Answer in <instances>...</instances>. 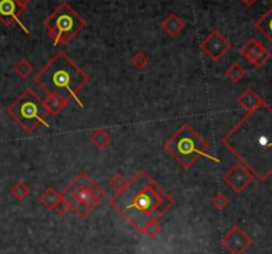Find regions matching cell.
<instances>
[{"mask_svg": "<svg viewBox=\"0 0 272 254\" xmlns=\"http://www.w3.org/2000/svg\"><path fill=\"white\" fill-rule=\"evenodd\" d=\"M54 212H56V214H58V216H66V213H69L70 212V208H69V205H68V202H66V200H64V198H62V201H60V202H58V206H56V208L54 209Z\"/></svg>", "mask_w": 272, "mask_h": 254, "instance_id": "484cf974", "label": "cell"}, {"mask_svg": "<svg viewBox=\"0 0 272 254\" xmlns=\"http://www.w3.org/2000/svg\"><path fill=\"white\" fill-rule=\"evenodd\" d=\"M231 48H232V43L219 30H212L200 43V50L204 51L212 62H219L220 59L224 58Z\"/></svg>", "mask_w": 272, "mask_h": 254, "instance_id": "ba28073f", "label": "cell"}, {"mask_svg": "<svg viewBox=\"0 0 272 254\" xmlns=\"http://www.w3.org/2000/svg\"><path fill=\"white\" fill-rule=\"evenodd\" d=\"M62 193L58 192L54 188H46L44 192L38 196V201L42 202V206H46L50 210H54L60 201L62 200Z\"/></svg>", "mask_w": 272, "mask_h": 254, "instance_id": "9a60e30c", "label": "cell"}, {"mask_svg": "<svg viewBox=\"0 0 272 254\" xmlns=\"http://www.w3.org/2000/svg\"><path fill=\"white\" fill-rule=\"evenodd\" d=\"M255 28L272 44V7L258 20Z\"/></svg>", "mask_w": 272, "mask_h": 254, "instance_id": "ac0fdd59", "label": "cell"}, {"mask_svg": "<svg viewBox=\"0 0 272 254\" xmlns=\"http://www.w3.org/2000/svg\"><path fill=\"white\" fill-rule=\"evenodd\" d=\"M184 27H186V23H184V19L180 18L176 14H170V15L161 23L162 31L166 32V34L169 36H172V38H176L180 32L184 31Z\"/></svg>", "mask_w": 272, "mask_h": 254, "instance_id": "4fadbf2b", "label": "cell"}, {"mask_svg": "<svg viewBox=\"0 0 272 254\" xmlns=\"http://www.w3.org/2000/svg\"><path fill=\"white\" fill-rule=\"evenodd\" d=\"M240 55L243 58L252 64L254 67L262 68L271 58V52L262 44L258 39L251 38L240 47Z\"/></svg>", "mask_w": 272, "mask_h": 254, "instance_id": "8fae6325", "label": "cell"}, {"mask_svg": "<svg viewBox=\"0 0 272 254\" xmlns=\"http://www.w3.org/2000/svg\"><path fill=\"white\" fill-rule=\"evenodd\" d=\"M128 182H129V180H126L121 173L114 174V176L109 180V185H110V188L114 190V193L121 192L122 189L126 188Z\"/></svg>", "mask_w": 272, "mask_h": 254, "instance_id": "603a6c76", "label": "cell"}, {"mask_svg": "<svg viewBox=\"0 0 272 254\" xmlns=\"http://www.w3.org/2000/svg\"><path fill=\"white\" fill-rule=\"evenodd\" d=\"M224 75H226L227 79L232 81V83H239V81H242L243 79H244L246 70L240 66V64L234 63V64H232V66L226 71Z\"/></svg>", "mask_w": 272, "mask_h": 254, "instance_id": "44dd1931", "label": "cell"}, {"mask_svg": "<svg viewBox=\"0 0 272 254\" xmlns=\"http://www.w3.org/2000/svg\"><path fill=\"white\" fill-rule=\"evenodd\" d=\"M7 115L27 133H32L42 125L48 127L46 119L50 116L44 100L32 88L24 89L20 93L7 108Z\"/></svg>", "mask_w": 272, "mask_h": 254, "instance_id": "8992f818", "label": "cell"}, {"mask_svg": "<svg viewBox=\"0 0 272 254\" xmlns=\"http://www.w3.org/2000/svg\"><path fill=\"white\" fill-rule=\"evenodd\" d=\"M18 4H19L20 8H22L23 11H26L28 8V6L31 4V0H18Z\"/></svg>", "mask_w": 272, "mask_h": 254, "instance_id": "4316f807", "label": "cell"}, {"mask_svg": "<svg viewBox=\"0 0 272 254\" xmlns=\"http://www.w3.org/2000/svg\"><path fill=\"white\" fill-rule=\"evenodd\" d=\"M164 149L184 169H188L200 158H207L212 162H219L218 158L210 153V144L188 123L184 124L165 144Z\"/></svg>", "mask_w": 272, "mask_h": 254, "instance_id": "277c9868", "label": "cell"}, {"mask_svg": "<svg viewBox=\"0 0 272 254\" xmlns=\"http://www.w3.org/2000/svg\"><path fill=\"white\" fill-rule=\"evenodd\" d=\"M22 12L23 10L18 4V0H0V23L6 27H11L14 23H18L26 34H30L27 28L20 23L19 16Z\"/></svg>", "mask_w": 272, "mask_h": 254, "instance_id": "7c38bea8", "label": "cell"}, {"mask_svg": "<svg viewBox=\"0 0 272 254\" xmlns=\"http://www.w3.org/2000/svg\"><path fill=\"white\" fill-rule=\"evenodd\" d=\"M90 80V76L77 66L64 51H60L34 75V83L48 95H56L69 101H74L84 109V103L78 93Z\"/></svg>", "mask_w": 272, "mask_h": 254, "instance_id": "3957f363", "label": "cell"}, {"mask_svg": "<svg viewBox=\"0 0 272 254\" xmlns=\"http://www.w3.org/2000/svg\"><path fill=\"white\" fill-rule=\"evenodd\" d=\"M271 2H272V0H271Z\"/></svg>", "mask_w": 272, "mask_h": 254, "instance_id": "f1b7e54d", "label": "cell"}, {"mask_svg": "<svg viewBox=\"0 0 272 254\" xmlns=\"http://www.w3.org/2000/svg\"><path fill=\"white\" fill-rule=\"evenodd\" d=\"M254 176L251 170L246 168L242 162H236L223 174V182L235 193L244 192L254 181Z\"/></svg>", "mask_w": 272, "mask_h": 254, "instance_id": "9c48e42d", "label": "cell"}, {"mask_svg": "<svg viewBox=\"0 0 272 254\" xmlns=\"http://www.w3.org/2000/svg\"><path fill=\"white\" fill-rule=\"evenodd\" d=\"M240 2L243 4H246L247 7H251V6H254V4L256 3L258 0H240Z\"/></svg>", "mask_w": 272, "mask_h": 254, "instance_id": "83f0119b", "label": "cell"}, {"mask_svg": "<svg viewBox=\"0 0 272 254\" xmlns=\"http://www.w3.org/2000/svg\"><path fill=\"white\" fill-rule=\"evenodd\" d=\"M149 63V58L146 56L145 52H137V54L132 58V66L134 67L136 70H144Z\"/></svg>", "mask_w": 272, "mask_h": 254, "instance_id": "d4e9b609", "label": "cell"}, {"mask_svg": "<svg viewBox=\"0 0 272 254\" xmlns=\"http://www.w3.org/2000/svg\"><path fill=\"white\" fill-rule=\"evenodd\" d=\"M109 204L136 231L142 234L146 225L158 221L174 205V198L145 170H138L126 188L116 193Z\"/></svg>", "mask_w": 272, "mask_h": 254, "instance_id": "7a4b0ae2", "label": "cell"}, {"mask_svg": "<svg viewBox=\"0 0 272 254\" xmlns=\"http://www.w3.org/2000/svg\"><path fill=\"white\" fill-rule=\"evenodd\" d=\"M263 103H264V100L252 88H247L238 97V104L240 105L242 108H244L247 112L254 111V109L258 108Z\"/></svg>", "mask_w": 272, "mask_h": 254, "instance_id": "5bb4252c", "label": "cell"}, {"mask_svg": "<svg viewBox=\"0 0 272 254\" xmlns=\"http://www.w3.org/2000/svg\"><path fill=\"white\" fill-rule=\"evenodd\" d=\"M70 101L66 100L60 96H56V95H48V96L44 99V104H46V111L50 112V116H58L62 109L66 108V105L69 104Z\"/></svg>", "mask_w": 272, "mask_h": 254, "instance_id": "e0dca14e", "label": "cell"}, {"mask_svg": "<svg viewBox=\"0 0 272 254\" xmlns=\"http://www.w3.org/2000/svg\"><path fill=\"white\" fill-rule=\"evenodd\" d=\"M211 205L214 206L216 210H224V209L230 205V198L222 192H216L211 198Z\"/></svg>", "mask_w": 272, "mask_h": 254, "instance_id": "7402d4cb", "label": "cell"}, {"mask_svg": "<svg viewBox=\"0 0 272 254\" xmlns=\"http://www.w3.org/2000/svg\"><path fill=\"white\" fill-rule=\"evenodd\" d=\"M11 194L16 201L23 202L31 194V188L28 186L26 181H16L11 186Z\"/></svg>", "mask_w": 272, "mask_h": 254, "instance_id": "d6986e66", "label": "cell"}, {"mask_svg": "<svg viewBox=\"0 0 272 254\" xmlns=\"http://www.w3.org/2000/svg\"><path fill=\"white\" fill-rule=\"evenodd\" d=\"M223 145L259 180L272 176V108L263 103L247 112L222 139Z\"/></svg>", "mask_w": 272, "mask_h": 254, "instance_id": "6da1fadb", "label": "cell"}, {"mask_svg": "<svg viewBox=\"0 0 272 254\" xmlns=\"http://www.w3.org/2000/svg\"><path fill=\"white\" fill-rule=\"evenodd\" d=\"M62 193L70 212L80 218H86L105 198V192L100 185L93 181L85 172L77 174Z\"/></svg>", "mask_w": 272, "mask_h": 254, "instance_id": "5b68a950", "label": "cell"}, {"mask_svg": "<svg viewBox=\"0 0 272 254\" xmlns=\"http://www.w3.org/2000/svg\"><path fill=\"white\" fill-rule=\"evenodd\" d=\"M42 26L48 32V36L54 40V46H66L82 32L86 27V22L74 11L70 4L62 2L42 22Z\"/></svg>", "mask_w": 272, "mask_h": 254, "instance_id": "52a82bcc", "label": "cell"}, {"mask_svg": "<svg viewBox=\"0 0 272 254\" xmlns=\"http://www.w3.org/2000/svg\"><path fill=\"white\" fill-rule=\"evenodd\" d=\"M14 72H15L16 76H19L20 79L26 80V79H28L34 73V66H32L30 60H27V59H22L14 67Z\"/></svg>", "mask_w": 272, "mask_h": 254, "instance_id": "ffe728a7", "label": "cell"}, {"mask_svg": "<svg viewBox=\"0 0 272 254\" xmlns=\"http://www.w3.org/2000/svg\"><path fill=\"white\" fill-rule=\"evenodd\" d=\"M89 141H90V144H92L96 149L104 150L110 145L112 136L106 129L98 128L96 131H93L92 135L89 136Z\"/></svg>", "mask_w": 272, "mask_h": 254, "instance_id": "2e32d148", "label": "cell"}, {"mask_svg": "<svg viewBox=\"0 0 272 254\" xmlns=\"http://www.w3.org/2000/svg\"><path fill=\"white\" fill-rule=\"evenodd\" d=\"M161 231H162L161 223H158V221H153V222H150L146 225V227L144 229V231H142V235H146V237L154 239L161 234Z\"/></svg>", "mask_w": 272, "mask_h": 254, "instance_id": "cb8c5ba5", "label": "cell"}, {"mask_svg": "<svg viewBox=\"0 0 272 254\" xmlns=\"http://www.w3.org/2000/svg\"><path fill=\"white\" fill-rule=\"evenodd\" d=\"M222 246L230 254H243L254 245V239L239 225H234L220 239Z\"/></svg>", "mask_w": 272, "mask_h": 254, "instance_id": "30bf717a", "label": "cell"}]
</instances>
